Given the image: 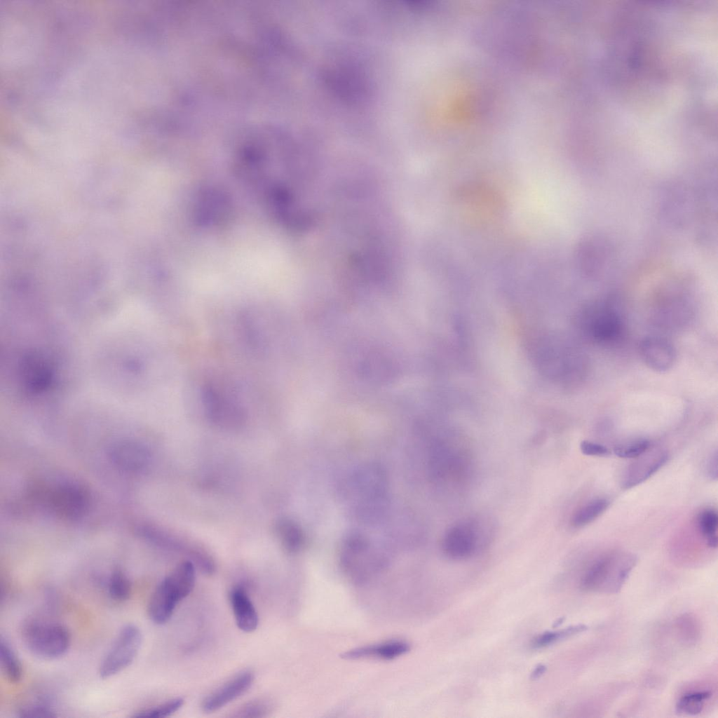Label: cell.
I'll return each instance as SVG.
<instances>
[{"instance_id":"6da1fadb","label":"cell","mask_w":718,"mask_h":718,"mask_svg":"<svg viewBox=\"0 0 718 718\" xmlns=\"http://www.w3.org/2000/svg\"><path fill=\"white\" fill-rule=\"evenodd\" d=\"M637 562L635 555L611 552L602 555L583 574L581 588L586 592L614 594L618 592Z\"/></svg>"},{"instance_id":"7a4b0ae2","label":"cell","mask_w":718,"mask_h":718,"mask_svg":"<svg viewBox=\"0 0 718 718\" xmlns=\"http://www.w3.org/2000/svg\"><path fill=\"white\" fill-rule=\"evenodd\" d=\"M22 641L34 656L47 660L60 658L68 651L70 633L63 625L41 619H32L23 626Z\"/></svg>"},{"instance_id":"3957f363","label":"cell","mask_w":718,"mask_h":718,"mask_svg":"<svg viewBox=\"0 0 718 718\" xmlns=\"http://www.w3.org/2000/svg\"><path fill=\"white\" fill-rule=\"evenodd\" d=\"M142 640L141 631L135 625L123 627L102 661L100 676L109 678L129 666L139 652Z\"/></svg>"},{"instance_id":"277c9868","label":"cell","mask_w":718,"mask_h":718,"mask_svg":"<svg viewBox=\"0 0 718 718\" xmlns=\"http://www.w3.org/2000/svg\"><path fill=\"white\" fill-rule=\"evenodd\" d=\"M201 396L206 414L214 424L225 429H236L245 423L243 408L212 385L204 386Z\"/></svg>"},{"instance_id":"5b68a950","label":"cell","mask_w":718,"mask_h":718,"mask_svg":"<svg viewBox=\"0 0 718 718\" xmlns=\"http://www.w3.org/2000/svg\"><path fill=\"white\" fill-rule=\"evenodd\" d=\"M324 75L330 88L348 100H363L368 94L367 81L356 67L337 64L326 68Z\"/></svg>"},{"instance_id":"8992f818","label":"cell","mask_w":718,"mask_h":718,"mask_svg":"<svg viewBox=\"0 0 718 718\" xmlns=\"http://www.w3.org/2000/svg\"><path fill=\"white\" fill-rule=\"evenodd\" d=\"M473 522H461L449 528L442 539V550L452 560H463L473 555L478 547L480 528Z\"/></svg>"},{"instance_id":"52a82bcc","label":"cell","mask_w":718,"mask_h":718,"mask_svg":"<svg viewBox=\"0 0 718 718\" xmlns=\"http://www.w3.org/2000/svg\"><path fill=\"white\" fill-rule=\"evenodd\" d=\"M184 598L168 575L157 585L150 597L147 607L149 618L158 625L166 623L178 603Z\"/></svg>"},{"instance_id":"ba28073f","label":"cell","mask_w":718,"mask_h":718,"mask_svg":"<svg viewBox=\"0 0 718 718\" xmlns=\"http://www.w3.org/2000/svg\"><path fill=\"white\" fill-rule=\"evenodd\" d=\"M254 682L251 671H242L208 694L202 701L204 712L217 711L246 693Z\"/></svg>"},{"instance_id":"9c48e42d","label":"cell","mask_w":718,"mask_h":718,"mask_svg":"<svg viewBox=\"0 0 718 718\" xmlns=\"http://www.w3.org/2000/svg\"><path fill=\"white\" fill-rule=\"evenodd\" d=\"M649 450L636 457L637 459L624 470L621 479V486L623 489H631L640 485L666 463L668 454L665 450Z\"/></svg>"},{"instance_id":"30bf717a","label":"cell","mask_w":718,"mask_h":718,"mask_svg":"<svg viewBox=\"0 0 718 718\" xmlns=\"http://www.w3.org/2000/svg\"><path fill=\"white\" fill-rule=\"evenodd\" d=\"M51 507L58 515L69 519L81 517L88 505V493L81 487L65 485L55 489L50 496Z\"/></svg>"},{"instance_id":"8fae6325","label":"cell","mask_w":718,"mask_h":718,"mask_svg":"<svg viewBox=\"0 0 718 718\" xmlns=\"http://www.w3.org/2000/svg\"><path fill=\"white\" fill-rule=\"evenodd\" d=\"M640 353L644 363L656 371L669 370L675 360L673 346L668 341L659 337L644 339L640 344Z\"/></svg>"},{"instance_id":"7c38bea8","label":"cell","mask_w":718,"mask_h":718,"mask_svg":"<svg viewBox=\"0 0 718 718\" xmlns=\"http://www.w3.org/2000/svg\"><path fill=\"white\" fill-rule=\"evenodd\" d=\"M229 600L237 627L245 632L255 630L259 616L245 588L241 585L234 586L230 591Z\"/></svg>"},{"instance_id":"4fadbf2b","label":"cell","mask_w":718,"mask_h":718,"mask_svg":"<svg viewBox=\"0 0 718 718\" xmlns=\"http://www.w3.org/2000/svg\"><path fill=\"white\" fill-rule=\"evenodd\" d=\"M409 649L410 646L407 642L393 639L353 649L344 653L343 658L346 659L373 658L391 660L405 654Z\"/></svg>"},{"instance_id":"5bb4252c","label":"cell","mask_w":718,"mask_h":718,"mask_svg":"<svg viewBox=\"0 0 718 718\" xmlns=\"http://www.w3.org/2000/svg\"><path fill=\"white\" fill-rule=\"evenodd\" d=\"M115 463L128 471H137L142 469L149 458L146 449L133 442H124L115 447L111 452Z\"/></svg>"},{"instance_id":"9a60e30c","label":"cell","mask_w":718,"mask_h":718,"mask_svg":"<svg viewBox=\"0 0 718 718\" xmlns=\"http://www.w3.org/2000/svg\"><path fill=\"white\" fill-rule=\"evenodd\" d=\"M621 320L616 313L608 309L597 311L589 320V330L597 339L609 341L618 336Z\"/></svg>"},{"instance_id":"2e32d148","label":"cell","mask_w":718,"mask_h":718,"mask_svg":"<svg viewBox=\"0 0 718 718\" xmlns=\"http://www.w3.org/2000/svg\"><path fill=\"white\" fill-rule=\"evenodd\" d=\"M276 532L283 547L289 553H297L303 546L304 535L300 526L289 518H281L276 524Z\"/></svg>"},{"instance_id":"e0dca14e","label":"cell","mask_w":718,"mask_h":718,"mask_svg":"<svg viewBox=\"0 0 718 718\" xmlns=\"http://www.w3.org/2000/svg\"><path fill=\"white\" fill-rule=\"evenodd\" d=\"M609 505L610 501L606 498L592 499L574 513L571 523L576 528L585 527L602 515Z\"/></svg>"},{"instance_id":"ac0fdd59","label":"cell","mask_w":718,"mask_h":718,"mask_svg":"<svg viewBox=\"0 0 718 718\" xmlns=\"http://www.w3.org/2000/svg\"><path fill=\"white\" fill-rule=\"evenodd\" d=\"M0 658L3 672L11 683L18 682L22 677V670L20 662L10 644L1 637Z\"/></svg>"},{"instance_id":"d6986e66","label":"cell","mask_w":718,"mask_h":718,"mask_svg":"<svg viewBox=\"0 0 718 718\" xmlns=\"http://www.w3.org/2000/svg\"><path fill=\"white\" fill-rule=\"evenodd\" d=\"M699 531L707 545L712 548H717V513L714 508H707L701 510L697 517Z\"/></svg>"},{"instance_id":"ffe728a7","label":"cell","mask_w":718,"mask_h":718,"mask_svg":"<svg viewBox=\"0 0 718 718\" xmlns=\"http://www.w3.org/2000/svg\"><path fill=\"white\" fill-rule=\"evenodd\" d=\"M711 696L710 691H696L682 696L676 704L677 713L686 715H696L701 712L705 703Z\"/></svg>"},{"instance_id":"44dd1931","label":"cell","mask_w":718,"mask_h":718,"mask_svg":"<svg viewBox=\"0 0 718 718\" xmlns=\"http://www.w3.org/2000/svg\"><path fill=\"white\" fill-rule=\"evenodd\" d=\"M588 629V628L587 625L584 624H578L571 625L560 630L546 632L536 637L534 639L532 644L534 648L546 647L560 640L585 632Z\"/></svg>"},{"instance_id":"7402d4cb","label":"cell","mask_w":718,"mask_h":718,"mask_svg":"<svg viewBox=\"0 0 718 718\" xmlns=\"http://www.w3.org/2000/svg\"><path fill=\"white\" fill-rule=\"evenodd\" d=\"M109 596L115 601L123 602L130 595L132 586L128 576L121 570L113 571L108 581Z\"/></svg>"},{"instance_id":"603a6c76","label":"cell","mask_w":718,"mask_h":718,"mask_svg":"<svg viewBox=\"0 0 718 718\" xmlns=\"http://www.w3.org/2000/svg\"><path fill=\"white\" fill-rule=\"evenodd\" d=\"M184 700L182 698H175L163 703L160 705L141 710L133 717L162 718L170 716L177 712L184 705Z\"/></svg>"},{"instance_id":"cb8c5ba5","label":"cell","mask_w":718,"mask_h":718,"mask_svg":"<svg viewBox=\"0 0 718 718\" xmlns=\"http://www.w3.org/2000/svg\"><path fill=\"white\" fill-rule=\"evenodd\" d=\"M650 442L644 438L637 439L616 445L614 453L620 458L633 459L638 457L649 449Z\"/></svg>"},{"instance_id":"d4e9b609","label":"cell","mask_w":718,"mask_h":718,"mask_svg":"<svg viewBox=\"0 0 718 718\" xmlns=\"http://www.w3.org/2000/svg\"><path fill=\"white\" fill-rule=\"evenodd\" d=\"M271 705L268 701L256 700L240 707L232 714L235 717H262L270 712Z\"/></svg>"},{"instance_id":"484cf974","label":"cell","mask_w":718,"mask_h":718,"mask_svg":"<svg viewBox=\"0 0 718 718\" xmlns=\"http://www.w3.org/2000/svg\"><path fill=\"white\" fill-rule=\"evenodd\" d=\"M18 717L25 718H48L57 716L53 707L46 703H34L20 709Z\"/></svg>"},{"instance_id":"4316f807","label":"cell","mask_w":718,"mask_h":718,"mask_svg":"<svg viewBox=\"0 0 718 718\" xmlns=\"http://www.w3.org/2000/svg\"><path fill=\"white\" fill-rule=\"evenodd\" d=\"M580 449L587 456H605L610 454V450L604 445L588 440H583Z\"/></svg>"},{"instance_id":"83f0119b","label":"cell","mask_w":718,"mask_h":718,"mask_svg":"<svg viewBox=\"0 0 718 718\" xmlns=\"http://www.w3.org/2000/svg\"><path fill=\"white\" fill-rule=\"evenodd\" d=\"M717 449H715L709 455L705 466V474L712 480H717L718 476Z\"/></svg>"},{"instance_id":"f1b7e54d","label":"cell","mask_w":718,"mask_h":718,"mask_svg":"<svg viewBox=\"0 0 718 718\" xmlns=\"http://www.w3.org/2000/svg\"><path fill=\"white\" fill-rule=\"evenodd\" d=\"M546 670V667L543 665L537 666L534 672H532L531 677L534 679L539 677Z\"/></svg>"}]
</instances>
